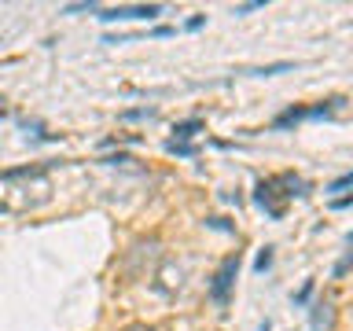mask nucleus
Here are the masks:
<instances>
[{"label":"nucleus","instance_id":"obj_10","mask_svg":"<svg viewBox=\"0 0 353 331\" xmlns=\"http://www.w3.org/2000/svg\"><path fill=\"white\" fill-rule=\"evenodd\" d=\"M309 294H313V280H305V287L294 294V305H305V302H309Z\"/></svg>","mask_w":353,"mask_h":331},{"label":"nucleus","instance_id":"obj_12","mask_svg":"<svg viewBox=\"0 0 353 331\" xmlns=\"http://www.w3.org/2000/svg\"><path fill=\"white\" fill-rule=\"evenodd\" d=\"M350 269H353V250H350V254H346V258H342V261L335 265V276H346Z\"/></svg>","mask_w":353,"mask_h":331},{"label":"nucleus","instance_id":"obj_7","mask_svg":"<svg viewBox=\"0 0 353 331\" xmlns=\"http://www.w3.org/2000/svg\"><path fill=\"white\" fill-rule=\"evenodd\" d=\"M165 151H170V154H181V159H192V154H195V148H192V143H176V140H170V143H165Z\"/></svg>","mask_w":353,"mask_h":331},{"label":"nucleus","instance_id":"obj_9","mask_svg":"<svg viewBox=\"0 0 353 331\" xmlns=\"http://www.w3.org/2000/svg\"><path fill=\"white\" fill-rule=\"evenodd\" d=\"M287 70H294V63H272V66H261V70H254V74L272 77V74H287Z\"/></svg>","mask_w":353,"mask_h":331},{"label":"nucleus","instance_id":"obj_18","mask_svg":"<svg viewBox=\"0 0 353 331\" xmlns=\"http://www.w3.org/2000/svg\"><path fill=\"white\" fill-rule=\"evenodd\" d=\"M346 243H353V232H350V236H346Z\"/></svg>","mask_w":353,"mask_h":331},{"label":"nucleus","instance_id":"obj_1","mask_svg":"<svg viewBox=\"0 0 353 331\" xmlns=\"http://www.w3.org/2000/svg\"><path fill=\"white\" fill-rule=\"evenodd\" d=\"M236 276H239V250L228 254V258L221 261V269L214 272V280H210V302L225 309L228 298H232V287H236Z\"/></svg>","mask_w":353,"mask_h":331},{"label":"nucleus","instance_id":"obj_17","mask_svg":"<svg viewBox=\"0 0 353 331\" xmlns=\"http://www.w3.org/2000/svg\"><path fill=\"white\" fill-rule=\"evenodd\" d=\"M121 331H154L151 324H129V328H121Z\"/></svg>","mask_w":353,"mask_h":331},{"label":"nucleus","instance_id":"obj_14","mask_svg":"<svg viewBox=\"0 0 353 331\" xmlns=\"http://www.w3.org/2000/svg\"><path fill=\"white\" fill-rule=\"evenodd\" d=\"M203 26H206V15H195V19H188V22H184V30H188V33H195V30H203Z\"/></svg>","mask_w":353,"mask_h":331},{"label":"nucleus","instance_id":"obj_5","mask_svg":"<svg viewBox=\"0 0 353 331\" xmlns=\"http://www.w3.org/2000/svg\"><path fill=\"white\" fill-rule=\"evenodd\" d=\"M346 188H353V170H350V173H342V177H335V181L327 184V195H335V192H346Z\"/></svg>","mask_w":353,"mask_h":331},{"label":"nucleus","instance_id":"obj_6","mask_svg":"<svg viewBox=\"0 0 353 331\" xmlns=\"http://www.w3.org/2000/svg\"><path fill=\"white\" fill-rule=\"evenodd\" d=\"M272 269V247H261L258 261H254V272H269Z\"/></svg>","mask_w":353,"mask_h":331},{"label":"nucleus","instance_id":"obj_11","mask_svg":"<svg viewBox=\"0 0 353 331\" xmlns=\"http://www.w3.org/2000/svg\"><path fill=\"white\" fill-rule=\"evenodd\" d=\"M265 8V0H250V4H239L236 8V15H250V11H261Z\"/></svg>","mask_w":353,"mask_h":331},{"label":"nucleus","instance_id":"obj_4","mask_svg":"<svg viewBox=\"0 0 353 331\" xmlns=\"http://www.w3.org/2000/svg\"><path fill=\"white\" fill-rule=\"evenodd\" d=\"M203 129H206V121H203V118H188V121H176V126H173V140H176V143H188L192 137H199V132H203Z\"/></svg>","mask_w":353,"mask_h":331},{"label":"nucleus","instance_id":"obj_3","mask_svg":"<svg viewBox=\"0 0 353 331\" xmlns=\"http://www.w3.org/2000/svg\"><path fill=\"white\" fill-rule=\"evenodd\" d=\"M162 15V4H132V8H107L103 22H118V19H159Z\"/></svg>","mask_w":353,"mask_h":331},{"label":"nucleus","instance_id":"obj_15","mask_svg":"<svg viewBox=\"0 0 353 331\" xmlns=\"http://www.w3.org/2000/svg\"><path fill=\"white\" fill-rule=\"evenodd\" d=\"M353 206V195H342V199H331V210H350Z\"/></svg>","mask_w":353,"mask_h":331},{"label":"nucleus","instance_id":"obj_2","mask_svg":"<svg viewBox=\"0 0 353 331\" xmlns=\"http://www.w3.org/2000/svg\"><path fill=\"white\" fill-rule=\"evenodd\" d=\"M339 324V309L331 298H320V302L309 309V331H335Z\"/></svg>","mask_w":353,"mask_h":331},{"label":"nucleus","instance_id":"obj_8","mask_svg":"<svg viewBox=\"0 0 353 331\" xmlns=\"http://www.w3.org/2000/svg\"><path fill=\"white\" fill-rule=\"evenodd\" d=\"M140 118H154V107H137V110H125L121 121H140Z\"/></svg>","mask_w":353,"mask_h":331},{"label":"nucleus","instance_id":"obj_13","mask_svg":"<svg viewBox=\"0 0 353 331\" xmlns=\"http://www.w3.org/2000/svg\"><path fill=\"white\" fill-rule=\"evenodd\" d=\"M96 4H92V0H88V4H66L63 11H66V15H81V11H92Z\"/></svg>","mask_w":353,"mask_h":331},{"label":"nucleus","instance_id":"obj_16","mask_svg":"<svg viewBox=\"0 0 353 331\" xmlns=\"http://www.w3.org/2000/svg\"><path fill=\"white\" fill-rule=\"evenodd\" d=\"M107 166H125V162H132L129 154H110V159H103Z\"/></svg>","mask_w":353,"mask_h":331}]
</instances>
